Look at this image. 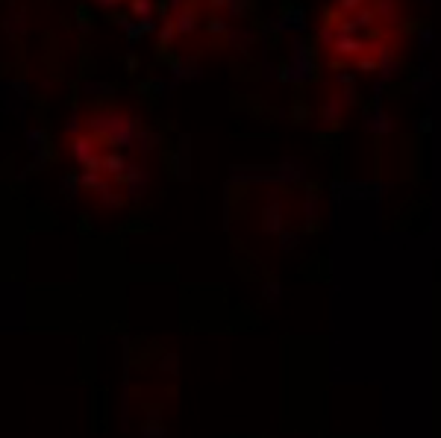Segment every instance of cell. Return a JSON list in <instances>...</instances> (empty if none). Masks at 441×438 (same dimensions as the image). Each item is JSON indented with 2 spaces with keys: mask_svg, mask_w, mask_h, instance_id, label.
I'll return each mask as SVG.
<instances>
[{
  "mask_svg": "<svg viewBox=\"0 0 441 438\" xmlns=\"http://www.w3.org/2000/svg\"><path fill=\"white\" fill-rule=\"evenodd\" d=\"M142 438H168V432H165V427H159V424L147 421L145 429H142Z\"/></svg>",
  "mask_w": 441,
  "mask_h": 438,
  "instance_id": "7",
  "label": "cell"
},
{
  "mask_svg": "<svg viewBox=\"0 0 441 438\" xmlns=\"http://www.w3.org/2000/svg\"><path fill=\"white\" fill-rule=\"evenodd\" d=\"M374 12L386 24V30H394V24H400V18H403V9H400L397 0H376Z\"/></svg>",
  "mask_w": 441,
  "mask_h": 438,
  "instance_id": "3",
  "label": "cell"
},
{
  "mask_svg": "<svg viewBox=\"0 0 441 438\" xmlns=\"http://www.w3.org/2000/svg\"><path fill=\"white\" fill-rule=\"evenodd\" d=\"M362 6H368V0H338L335 15H353V12H359Z\"/></svg>",
  "mask_w": 441,
  "mask_h": 438,
  "instance_id": "6",
  "label": "cell"
},
{
  "mask_svg": "<svg viewBox=\"0 0 441 438\" xmlns=\"http://www.w3.org/2000/svg\"><path fill=\"white\" fill-rule=\"evenodd\" d=\"M342 112H345V101H338V97H330V101L320 106V121H324L327 127H333V124L342 121Z\"/></svg>",
  "mask_w": 441,
  "mask_h": 438,
  "instance_id": "4",
  "label": "cell"
},
{
  "mask_svg": "<svg viewBox=\"0 0 441 438\" xmlns=\"http://www.w3.org/2000/svg\"><path fill=\"white\" fill-rule=\"evenodd\" d=\"M130 9L135 18H142V21H147V18L153 15V0H130Z\"/></svg>",
  "mask_w": 441,
  "mask_h": 438,
  "instance_id": "5",
  "label": "cell"
},
{
  "mask_svg": "<svg viewBox=\"0 0 441 438\" xmlns=\"http://www.w3.org/2000/svg\"><path fill=\"white\" fill-rule=\"evenodd\" d=\"M86 130L97 135L104 145H115V147L135 145L138 138V121L127 109H100L91 118H86Z\"/></svg>",
  "mask_w": 441,
  "mask_h": 438,
  "instance_id": "1",
  "label": "cell"
},
{
  "mask_svg": "<svg viewBox=\"0 0 441 438\" xmlns=\"http://www.w3.org/2000/svg\"><path fill=\"white\" fill-rule=\"evenodd\" d=\"M265 294H268V297H279L283 291H279V286H268V288H265Z\"/></svg>",
  "mask_w": 441,
  "mask_h": 438,
  "instance_id": "8",
  "label": "cell"
},
{
  "mask_svg": "<svg viewBox=\"0 0 441 438\" xmlns=\"http://www.w3.org/2000/svg\"><path fill=\"white\" fill-rule=\"evenodd\" d=\"M106 145L100 142L97 135H91L89 130H83V133H77L74 138H68V153H71V159L77 165H83L86 171H97L100 168V156H104L106 150H104Z\"/></svg>",
  "mask_w": 441,
  "mask_h": 438,
  "instance_id": "2",
  "label": "cell"
}]
</instances>
